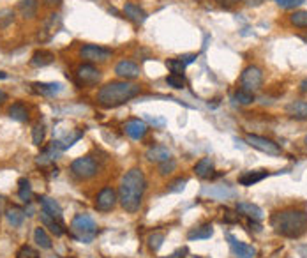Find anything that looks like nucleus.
I'll use <instances>...</instances> for the list:
<instances>
[{
  "label": "nucleus",
  "mask_w": 307,
  "mask_h": 258,
  "mask_svg": "<svg viewBox=\"0 0 307 258\" xmlns=\"http://www.w3.org/2000/svg\"><path fill=\"white\" fill-rule=\"evenodd\" d=\"M243 2H245L247 6H260L263 0H243Z\"/></svg>",
  "instance_id": "48"
},
{
  "label": "nucleus",
  "mask_w": 307,
  "mask_h": 258,
  "mask_svg": "<svg viewBox=\"0 0 307 258\" xmlns=\"http://www.w3.org/2000/svg\"><path fill=\"white\" fill-rule=\"evenodd\" d=\"M186 184H187V180H186V179H176L175 182L169 184L168 191H171V193H175V191H182L183 187H186Z\"/></svg>",
  "instance_id": "40"
},
{
  "label": "nucleus",
  "mask_w": 307,
  "mask_h": 258,
  "mask_svg": "<svg viewBox=\"0 0 307 258\" xmlns=\"http://www.w3.org/2000/svg\"><path fill=\"white\" fill-rule=\"evenodd\" d=\"M224 221L226 223H238V212H233V211H229V209H226Z\"/></svg>",
  "instance_id": "41"
},
{
  "label": "nucleus",
  "mask_w": 307,
  "mask_h": 258,
  "mask_svg": "<svg viewBox=\"0 0 307 258\" xmlns=\"http://www.w3.org/2000/svg\"><path fill=\"white\" fill-rule=\"evenodd\" d=\"M116 201H118V194L113 187H102L95 196V209L101 212H109L115 209Z\"/></svg>",
  "instance_id": "9"
},
{
  "label": "nucleus",
  "mask_w": 307,
  "mask_h": 258,
  "mask_svg": "<svg viewBox=\"0 0 307 258\" xmlns=\"http://www.w3.org/2000/svg\"><path fill=\"white\" fill-rule=\"evenodd\" d=\"M171 158V152H169L168 147H162V145H154L147 150V159L150 163H162L166 159Z\"/></svg>",
  "instance_id": "17"
},
{
  "label": "nucleus",
  "mask_w": 307,
  "mask_h": 258,
  "mask_svg": "<svg viewBox=\"0 0 307 258\" xmlns=\"http://www.w3.org/2000/svg\"><path fill=\"white\" fill-rule=\"evenodd\" d=\"M261 83H263V74H261V71L256 66L245 67L242 71V74H240V85H242L243 90L256 92L261 87Z\"/></svg>",
  "instance_id": "7"
},
{
  "label": "nucleus",
  "mask_w": 307,
  "mask_h": 258,
  "mask_svg": "<svg viewBox=\"0 0 307 258\" xmlns=\"http://www.w3.org/2000/svg\"><path fill=\"white\" fill-rule=\"evenodd\" d=\"M14 18L16 14L13 9H0V28H7L9 25H13Z\"/></svg>",
  "instance_id": "32"
},
{
  "label": "nucleus",
  "mask_w": 307,
  "mask_h": 258,
  "mask_svg": "<svg viewBox=\"0 0 307 258\" xmlns=\"http://www.w3.org/2000/svg\"><path fill=\"white\" fill-rule=\"evenodd\" d=\"M286 115L291 119H307V101H291L286 106Z\"/></svg>",
  "instance_id": "18"
},
{
  "label": "nucleus",
  "mask_w": 307,
  "mask_h": 258,
  "mask_svg": "<svg viewBox=\"0 0 307 258\" xmlns=\"http://www.w3.org/2000/svg\"><path fill=\"white\" fill-rule=\"evenodd\" d=\"M81 136H83V131H74V133L67 134L66 138H62V140H56V141H58V147L62 148V150H66V148H69L74 141L80 140Z\"/></svg>",
  "instance_id": "31"
},
{
  "label": "nucleus",
  "mask_w": 307,
  "mask_h": 258,
  "mask_svg": "<svg viewBox=\"0 0 307 258\" xmlns=\"http://www.w3.org/2000/svg\"><path fill=\"white\" fill-rule=\"evenodd\" d=\"M32 92L41 95H55L58 92H62V83H44V81H34L30 85Z\"/></svg>",
  "instance_id": "16"
},
{
  "label": "nucleus",
  "mask_w": 307,
  "mask_h": 258,
  "mask_svg": "<svg viewBox=\"0 0 307 258\" xmlns=\"http://www.w3.org/2000/svg\"><path fill=\"white\" fill-rule=\"evenodd\" d=\"M212 233H214V228H212V225H201V226H198V228L191 230V232L187 233V239H189V240L210 239Z\"/></svg>",
  "instance_id": "26"
},
{
  "label": "nucleus",
  "mask_w": 307,
  "mask_h": 258,
  "mask_svg": "<svg viewBox=\"0 0 307 258\" xmlns=\"http://www.w3.org/2000/svg\"><path fill=\"white\" fill-rule=\"evenodd\" d=\"M115 74L124 80H134L140 76V67L131 60H120L115 66Z\"/></svg>",
  "instance_id": "11"
},
{
  "label": "nucleus",
  "mask_w": 307,
  "mask_h": 258,
  "mask_svg": "<svg viewBox=\"0 0 307 258\" xmlns=\"http://www.w3.org/2000/svg\"><path fill=\"white\" fill-rule=\"evenodd\" d=\"M6 101H7V94L2 90V88H0V105H4Z\"/></svg>",
  "instance_id": "49"
},
{
  "label": "nucleus",
  "mask_w": 307,
  "mask_h": 258,
  "mask_svg": "<svg viewBox=\"0 0 307 258\" xmlns=\"http://www.w3.org/2000/svg\"><path fill=\"white\" fill-rule=\"evenodd\" d=\"M265 177H268L267 170H253V172H243L242 175L238 177V182L242 186H253V184L263 180Z\"/></svg>",
  "instance_id": "20"
},
{
  "label": "nucleus",
  "mask_w": 307,
  "mask_h": 258,
  "mask_svg": "<svg viewBox=\"0 0 307 258\" xmlns=\"http://www.w3.org/2000/svg\"><path fill=\"white\" fill-rule=\"evenodd\" d=\"M178 59L187 66V64H191V62H194V60H196V55H194V53H189V55H182V57H178Z\"/></svg>",
  "instance_id": "44"
},
{
  "label": "nucleus",
  "mask_w": 307,
  "mask_h": 258,
  "mask_svg": "<svg viewBox=\"0 0 307 258\" xmlns=\"http://www.w3.org/2000/svg\"><path fill=\"white\" fill-rule=\"evenodd\" d=\"M270 225L279 235L296 239L307 232V212L300 209H286L275 212L270 219Z\"/></svg>",
  "instance_id": "3"
},
{
  "label": "nucleus",
  "mask_w": 307,
  "mask_h": 258,
  "mask_svg": "<svg viewBox=\"0 0 307 258\" xmlns=\"http://www.w3.org/2000/svg\"><path fill=\"white\" fill-rule=\"evenodd\" d=\"M80 55L83 60L87 62H106L108 59H111L113 51L109 48H104V46H97V44H85L81 46Z\"/></svg>",
  "instance_id": "8"
},
{
  "label": "nucleus",
  "mask_w": 307,
  "mask_h": 258,
  "mask_svg": "<svg viewBox=\"0 0 307 258\" xmlns=\"http://www.w3.org/2000/svg\"><path fill=\"white\" fill-rule=\"evenodd\" d=\"M6 78H7V74L4 73V71H0V80H6Z\"/></svg>",
  "instance_id": "51"
},
{
  "label": "nucleus",
  "mask_w": 307,
  "mask_h": 258,
  "mask_svg": "<svg viewBox=\"0 0 307 258\" xmlns=\"http://www.w3.org/2000/svg\"><path fill=\"white\" fill-rule=\"evenodd\" d=\"M302 39H303V41H307V35H303V37H302Z\"/></svg>",
  "instance_id": "52"
},
{
  "label": "nucleus",
  "mask_w": 307,
  "mask_h": 258,
  "mask_svg": "<svg viewBox=\"0 0 307 258\" xmlns=\"http://www.w3.org/2000/svg\"><path fill=\"white\" fill-rule=\"evenodd\" d=\"M7 113H9L11 119L16 120V122H27L28 120V108L20 101L14 102V105H11L9 110H7Z\"/></svg>",
  "instance_id": "24"
},
{
  "label": "nucleus",
  "mask_w": 307,
  "mask_h": 258,
  "mask_svg": "<svg viewBox=\"0 0 307 258\" xmlns=\"http://www.w3.org/2000/svg\"><path fill=\"white\" fill-rule=\"evenodd\" d=\"M233 97H235V101L238 102V105H251V102L254 101V94H253V92H247V90H243V88L236 90Z\"/></svg>",
  "instance_id": "34"
},
{
  "label": "nucleus",
  "mask_w": 307,
  "mask_h": 258,
  "mask_svg": "<svg viewBox=\"0 0 307 258\" xmlns=\"http://www.w3.org/2000/svg\"><path fill=\"white\" fill-rule=\"evenodd\" d=\"M236 212L242 216H247V218L251 219H256V221H260V219L263 218V211H261L258 205L249 203V201H240V203L236 205Z\"/></svg>",
  "instance_id": "19"
},
{
  "label": "nucleus",
  "mask_w": 307,
  "mask_h": 258,
  "mask_svg": "<svg viewBox=\"0 0 307 258\" xmlns=\"http://www.w3.org/2000/svg\"><path fill=\"white\" fill-rule=\"evenodd\" d=\"M42 4H44L46 7H58L60 4H62V0H42Z\"/></svg>",
  "instance_id": "45"
},
{
  "label": "nucleus",
  "mask_w": 307,
  "mask_h": 258,
  "mask_svg": "<svg viewBox=\"0 0 307 258\" xmlns=\"http://www.w3.org/2000/svg\"><path fill=\"white\" fill-rule=\"evenodd\" d=\"M187 258H201V256H187Z\"/></svg>",
  "instance_id": "53"
},
{
  "label": "nucleus",
  "mask_w": 307,
  "mask_h": 258,
  "mask_svg": "<svg viewBox=\"0 0 307 258\" xmlns=\"http://www.w3.org/2000/svg\"><path fill=\"white\" fill-rule=\"evenodd\" d=\"M4 211H6V198L0 194V214H2Z\"/></svg>",
  "instance_id": "47"
},
{
  "label": "nucleus",
  "mask_w": 307,
  "mask_h": 258,
  "mask_svg": "<svg viewBox=\"0 0 307 258\" xmlns=\"http://www.w3.org/2000/svg\"><path fill=\"white\" fill-rule=\"evenodd\" d=\"M183 253H186V249H178V251H176V253L169 254V256H168V258H183V256H182V254H183Z\"/></svg>",
  "instance_id": "46"
},
{
  "label": "nucleus",
  "mask_w": 307,
  "mask_h": 258,
  "mask_svg": "<svg viewBox=\"0 0 307 258\" xmlns=\"http://www.w3.org/2000/svg\"><path fill=\"white\" fill-rule=\"evenodd\" d=\"M175 168H176V161L173 158L159 163V173H161V175H169V173L175 172Z\"/></svg>",
  "instance_id": "36"
},
{
  "label": "nucleus",
  "mask_w": 307,
  "mask_h": 258,
  "mask_svg": "<svg viewBox=\"0 0 307 258\" xmlns=\"http://www.w3.org/2000/svg\"><path fill=\"white\" fill-rule=\"evenodd\" d=\"M289 23L296 28H307V11H295L289 14Z\"/></svg>",
  "instance_id": "30"
},
{
  "label": "nucleus",
  "mask_w": 307,
  "mask_h": 258,
  "mask_svg": "<svg viewBox=\"0 0 307 258\" xmlns=\"http://www.w3.org/2000/svg\"><path fill=\"white\" fill-rule=\"evenodd\" d=\"M228 240H229V246H231L233 253H235L238 258H254L256 249H254L253 246H249V244H245V242H240V240L235 239L233 235H228Z\"/></svg>",
  "instance_id": "13"
},
{
  "label": "nucleus",
  "mask_w": 307,
  "mask_h": 258,
  "mask_svg": "<svg viewBox=\"0 0 307 258\" xmlns=\"http://www.w3.org/2000/svg\"><path fill=\"white\" fill-rule=\"evenodd\" d=\"M305 143H307V136H305Z\"/></svg>",
  "instance_id": "54"
},
{
  "label": "nucleus",
  "mask_w": 307,
  "mask_h": 258,
  "mask_svg": "<svg viewBox=\"0 0 307 258\" xmlns=\"http://www.w3.org/2000/svg\"><path fill=\"white\" fill-rule=\"evenodd\" d=\"M39 203H41L42 212H46V214L53 216L55 219L62 221V207L58 205V201L53 200V198H49V196H41L39 198Z\"/></svg>",
  "instance_id": "14"
},
{
  "label": "nucleus",
  "mask_w": 307,
  "mask_h": 258,
  "mask_svg": "<svg viewBox=\"0 0 307 258\" xmlns=\"http://www.w3.org/2000/svg\"><path fill=\"white\" fill-rule=\"evenodd\" d=\"M76 78L83 85L97 83L99 78H101V71H99L95 66H92V64H83V66H80L76 69Z\"/></svg>",
  "instance_id": "10"
},
{
  "label": "nucleus",
  "mask_w": 307,
  "mask_h": 258,
  "mask_svg": "<svg viewBox=\"0 0 307 258\" xmlns=\"http://www.w3.org/2000/svg\"><path fill=\"white\" fill-rule=\"evenodd\" d=\"M41 223H42V226H44V228H48L55 237L64 235V232H66V230H64V226L60 225L58 219H55L53 216L46 214V212H42V214H41Z\"/></svg>",
  "instance_id": "21"
},
{
  "label": "nucleus",
  "mask_w": 307,
  "mask_h": 258,
  "mask_svg": "<svg viewBox=\"0 0 307 258\" xmlns=\"http://www.w3.org/2000/svg\"><path fill=\"white\" fill-rule=\"evenodd\" d=\"M71 172L78 177V179H90L97 173V165L90 156H83L71 163Z\"/></svg>",
  "instance_id": "5"
},
{
  "label": "nucleus",
  "mask_w": 307,
  "mask_h": 258,
  "mask_svg": "<svg viewBox=\"0 0 307 258\" xmlns=\"http://www.w3.org/2000/svg\"><path fill=\"white\" fill-rule=\"evenodd\" d=\"M6 218L13 226H21V223H23V219H25V211L18 207V205L7 207L6 209Z\"/></svg>",
  "instance_id": "25"
},
{
  "label": "nucleus",
  "mask_w": 307,
  "mask_h": 258,
  "mask_svg": "<svg viewBox=\"0 0 307 258\" xmlns=\"http://www.w3.org/2000/svg\"><path fill=\"white\" fill-rule=\"evenodd\" d=\"M215 2H217V6L224 7V9H229V7H235L240 0H215Z\"/></svg>",
  "instance_id": "43"
},
{
  "label": "nucleus",
  "mask_w": 307,
  "mask_h": 258,
  "mask_svg": "<svg viewBox=\"0 0 307 258\" xmlns=\"http://www.w3.org/2000/svg\"><path fill=\"white\" fill-rule=\"evenodd\" d=\"M148 133V126L140 119H133L126 124V134L131 136L133 140H141L145 138V134Z\"/></svg>",
  "instance_id": "12"
},
{
  "label": "nucleus",
  "mask_w": 307,
  "mask_h": 258,
  "mask_svg": "<svg viewBox=\"0 0 307 258\" xmlns=\"http://www.w3.org/2000/svg\"><path fill=\"white\" fill-rule=\"evenodd\" d=\"M303 0H275V4H277L279 7H282V9H293V7L300 6Z\"/></svg>",
  "instance_id": "39"
},
{
  "label": "nucleus",
  "mask_w": 307,
  "mask_h": 258,
  "mask_svg": "<svg viewBox=\"0 0 307 258\" xmlns=\"http://www.w3.org/2000/svg\"><path fill=\"white\" fill-rule=\"evenodd\" d=\"M44 136H46V129L42 124H37V126H34V129H32V141H34V145H42V141H44Z\"/></svg>",
  "instance_id": "35"
},
{
  "label": "nucleus",
  "mask_w": 307,
  "mask_h": 258,
  "mask_svg": "<svg viewBox=\"0 0 307 258\" xmlns=\"http://www.w3.org/2000/svg\"><path fill=\"white\" fill-rule=\"evenodd\" d=\"M34 258H37V254H35V256H34Z\"/></svg>",
  "instance_id": "55"
},
{
  "label": "nucleus",
  "mask_w": 307,
  "mask_h": 258,
  "mask_svg": "<svg viewBox=\"0 0 307 258\" xmlns=\"http://www.w3.org/2000/svg\"><path fill=\"white\" fill-rule=\"evenodd\" d=\"M18 9H20L21 16L32 20L35 16V13H37V0H20Z\"/></svg>",
  "instance_id": "27"
},
{
  "label": "nucleus",
  "mask_w": 307,
  "mask_h": 258,
  "mask_svg": "<svg viewBox=\"0 0 307 258\" xmlns=\"http://www.w3.org/2000/svg\"><path fill=\"white\" fill-rule=\"evenodd\" d=\"M245 143L249 145V147L256 148V150L265 152V154H270V156H279V154H281V147H279L274 140H270V138L258 136V134H247Z\"/></svg>",
  "instance_id": "6"
},
{
  "label": "nucleus",
  "mask_w": 307,
  "mask_h": 258,
  "mask_svg": "<svg viewBox=\"0 0 307 258\" xmlns=\"http://www.w3.org/2000/svg\"><path fill=\"white\" fill-rule=\"evenodd\" d=\"M124 14H126L127 20H131L136 25H141L147 20V13H145L138 4H131V2L126 4V6H124Z\"/></svg>",
  "instance_id": "15"
},
{
  "label": "nucleus",
  "mask_w": 307,
  "mask_h": 258,
  "mask_svg": "<svg viewBox=\"0 0 307 258\" xmlns=\"http://www.w3.org/2000/svg\"><path fill=\"white\" fill-rule=\"evenodd\" d=\"M18 196L20 200H23L25 203H30L32 200V186L27 179H20L18 180Z\"/></svg>",
  "instance_id": "29"
},
{
  "label": "nucleus",
  "mask_w": 307,
  "mask_h": 258,
  "mask_svg": "<svg viewBox=\"0 0 307 258\" xmlns=\"http://www.w3.org/2000/svg\"><path fill=\"white\" fill-rule=\"evenodd\" d=\"M55 60V55L48 49H37V51L32 55L30 59V64L34 67H44V66H49V64Z\"/></svg>",
  "instance_id": "23"
},
{
  "label": "nucleus",
  "mask_w": 307,
  "mask_h": 258,
  "mask_svg": "<svg viewBox=\"0 0 307 258\" xmlns=\"http://www.w3.org/2000/svg\"><path fill=\"white\" fill-rule=\"evenodd\" d=\"M34 242L37 244L39 247H42V249H49V247H51V239H49V235L46 233L44 226H37V228L34 230Z\"/></svg>",
  "instance_id": "28"
},
{
  "label": "nucleus",
  "mask_w": 307,
  "mask_h": 258,
  "mask_svg": "<svg viewBox=\"0 0 307 258\" xmlns=\"http://www.w3.org/2000/svg\"><path fill=\"white\" fill-rule=\"evenodd\" d=\"M166 66L169 67L171 73H176V74H182L183 69H186V64H183L180 59H169L168 62H166Z\"/></svg>",
  "instance_id": "38"
},
{
  "label": "nucleus",
  "mask_w": 307,
  "mask_h": 258,
  "mask_svg": "<svg viewBox=\"0 0 307 258\" xmlns=\"http://www.w3.org/2000/svg\"><path fill=\"white\" fill-rule=\"evenodd\" d=\"M194 172L200 179H210L214 173V161L210 158H201L194 166Z\"/></svg>",
  "instance_id": "22"
},
{
  "label": "nucleus",
  "mask_w": 307,
  "mask_h": 258,
  "mask_svg": "<svg viewBox=\"0 0 307 258\" xmlns=\"http://www.w3.org/2000/svg\"><path fill=\"white\" fill-rule=\"evenodd\" d=\"M34 256H35V253L28 246H23L20 249V253H18V258H34Z\"/></svg>",
  "instance_id": "42"
},
{
  "label": "nucleus",
  "mask_w": 307,
  "mask_h": 258,
  "mask_svg": "<svg viewBox=\"0 0 307 258\" xmlns=\"http://www.w3.org/2000/svg\"><path fill=\"white\" fill-rule=\"evenodd\" d=\"M145 189H147V179H145L143 170L131 168L124 175L118 187V201L124 207V211L131 212V214L140 211Z\"/></svg>",
  "instance_id": "1"
},
{
  "label": "nucleus",
  "mask_w": 307,
  "mask_h": 258,
  "mask_svg": "<svg viewBox=\"0 0 307 258\" xmlns=\"http://www.w3.org/2000/svg\"><path fill=\"white\" fill-rule=\"evenodd\" d=\"M162 242H164V235L159 232L152 233L150 237H148V247H150L152 251H159V247L162 246Z\"/></svg>",
  "instance_id": "37"
},
{
  "label": "nucleus",
  "mask_w": 307,
  "mask_h": 258,
  "mask_svg": "<svg viewBox=\"0 0 307 258\" xmlns=\"http://www.w3.org/2000/svg\"><path fill=\"white\" fill-rule=\"evenodd\" d=\"M300 90H302L303 94H307V78L305 80H302V83H300Z\"/></svg>",
  "instance_id": "50"
},
{
  "label": "nucleus",
  "mask_w": 307,
  "mask_h": 258,
  "mask_svg": "<svg viewBox=\"0 0 307 258\" xmlns=\"http://www.w3.org/2000/svg\"><path fill=\"white\" fill-rule=\"evenodd\" d=\"M166 83H168L171 88H183V85H186V78H183V74L171 73V74L166 76Z\"/></svg>",
  "instance_id": "33"
},
{
  "label": "nucleus",
  "mask_w": 307,
  "mask_h": 258,
  "mask_svg": "<svg viewBox=\"0 0 307 258\" xmlns=\"http://www.w3.org/2000/svg\"><path fill=\"white\" fill-rule=\"evenodd\" d=\"M71 233L81 242H92L97 235V225L88 214H76L71 221Z\"/></svg>",
  "instance_id": "4"
},
{
  "label": "nucleus",
  "mask_w": 307,
  "mask_h": 258,
  "mask_svg": "<svg viewBox=\"0 0 307 258\" xmlns=\"http://www.w3.org/2000/svg\"><path fill=\"white\" fill-rule=\"evenodd\" d=\"M141 87L136 83H131L127 80L109 81L102 85L97 92V102L104 108H116L120 105H126L127 101L140 95Z\"/></svg>",
  "instance_id": "2"
}]
</instances>
